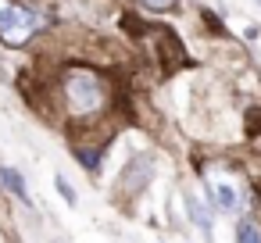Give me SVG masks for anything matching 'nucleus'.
Returning a JSON list of instances; mask_svg holds the SVG:
<instances>
[{
	"label": "nucleus",
	"mask_w": 261,
	"mask_h": 243,
	"mask_svg": "<svg viewBox=\"0 0 261 243\" xmlns=\"http://www.w3.org/2000/svg\"><path fill=\"white\" fill-rule=\"evenodd\" d=\"M211 197H215V207L218 211H236V190L232 186H215Z\"/></svg>",
	"instance_id": "39448f33"
},
{
	"label": "nucleus",
	"mask_w": 261,
	"mask_h": 243,
	"mask_svg": "<svg viewBox=\"0 0 261 243\" xmlns=\"http://www.w3.org/2000/svg\"><path fill=\"white\" fill-rule=\"evenodd\" d=\"M186 211H190V218H193V222L200 225V232H204V236H211V214L204 211V204H200L197 197H190V204H186Z\"/></svg>",
	"instance_id": "20e7f679"
},
{
	"label": "nucleus",
	"mask_w": 261,
	"mask_h": 243,
	"mask_svg": "<svg viewBox=\"0 0 261 243\" xmlns=\"http://www.w3.org/2000/svg\"><path fill=\"white\" fill-rule=\"evenodd\" d=\"M0 186L4 190H11L22 204H29V186H25V179H22V172H15V168H8V165H0Z\"/></svg>",
	"instance_id": "7ed1b4c3"
},
{
	"label": "nucleus",
	"mask_w": 261,
	"mask_h": 243,
	"mask_svg": "<svg viewBox=\"0 0 261 243\" xmlns=\"http://www.w3.org/2000/svg\"><path fill=\"white\" fill-rule=\"evenodd\" d=\"M40 18L33 8H22L15 0H0V40L11 43V47H22L33 33H36Z\"/></svg>",
	"instance_id": "f257e3e1"
},
{
	"label": "nucleus",
	"mask_w": 261,
	"mask_h": 243,
	"mask_svg": "<svg viewBox=\"0 0 261 243\" xmlns=\"http://www.w3.org/2000/svg\"><path fill=\"white\" fill-rule=\"evenodd\" d=\"M143 8H154V11H165V8H175V0H140Z\"/></svg>",
	"instance_id": "0eeeda50"
},
{
	"label": "nucleus",
	"mask_w": 261,
	"mask_h": 243,
	"mask_svg": "<svg viewBox=\"0 0 261 243\" xmlns=\"http://www.w3.org/2000/svg\"><path fill=\"white\" fill-rule=\"evenodd\" d=\"M236 243H261V229H257L250 218H243V222L236 225Z\"/></svg>",
	"instance_id": "423d86ee"
},
{
	"label": "nucleus",
	"mask_w": 261,
	"mask_h": 243,
	"mask_svg": "<svg viewBox=\"0 0 261 243\" xmlns=\"http://www.w3.org/2000/svg\"><path fill=\"white\" fill-rule=\"evenodd\" d=\"M65 93L72 100V111H79V115H90L104 104V86L90 68H72L65 79Z\"/></svg>",
	"instance_id": "f03ea898"
},
{
	"label": "nucleus",
	"mask_w": 261,
	"mask_h": 243,
	"mask_svg": "<svg viewBox=\"0 0 261 243\" xmlns=\"http://www.w3.org/2000/svg\"><path fill=\"white\" fill-rule=\"evenodd\" d=\"M58 190H61V197H65V200H75V193H72V186H68L65 179H58Z\"/></svg>",
	"instance_id": "6e6552de"
}]
</instances>
